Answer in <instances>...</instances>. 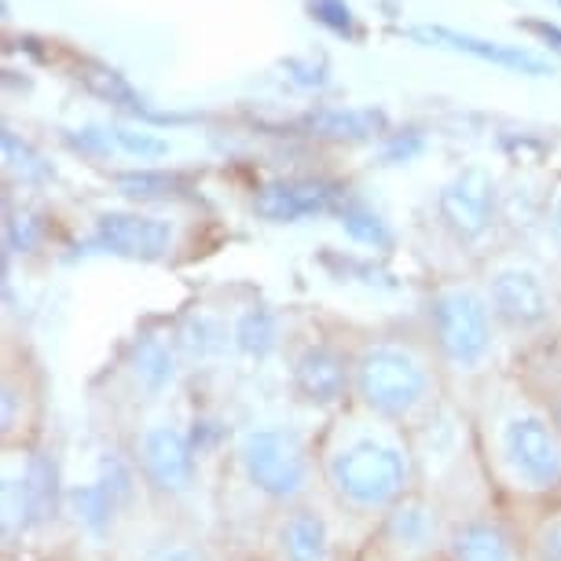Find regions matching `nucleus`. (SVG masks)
I'll use <instances>...</instances> for the list:
<instances>
[{"label": "nucleus", "mask_w": 561, "mask_h": 561, "mask_svg": "<svg viewBox=\"0 0 561 561\" xmlns=\"http://www.w3.org/2000/svg\"><path fill=\"white\" fill-rule=\"evenodd\" d=\"M459 404L473 419L484 470L503 511L517 514L561 500V426L547 400L514 367L500 370Z\"/></svg>", "instance_id": "obj_1"}, {"label": "nucleus", "mask_w": 561, "mask_h": 561, "mask_svg": "<svg viewBox=\"0 0 561 561\" xmlns=\"http://www.w3.org/2000/svg\"><path fill=\"white\" fill-rule=\"evenodd\" d=\"M316 462L327 503L364 536L378 517L422 489L411 430L359 404H345L316 430Z\"/></svg>", "instance_id": "obj_2"}, {"label": "nucleus", "mask_w": 561, "mask_h": 561, "mask_svg": "<svg viewBox=\"0 0 561 561\" xmlns=\"http://www.w3.org/2000/svg\"><path fill=\"white\" fill-rule=\"evenodd\" d=\"M353 404L419 430L451 397L426 327H386L348 342Z\"/></svg>", "instance_id": "obj_3"}, {"label": "nucleus", "mask_w": 561, "mask_h": 561, "mask_svg": "<svg viewBox=\"0 0 561 561\" xmlns=\"http://www.w3.org/2000/svg\"><path fill=\"white\" fill-rule=\"evenodd\" d=\"M422 327L455 400H466L517 359L478 272H455L433 283L422 309Z\"/></svg>", "instance_id": "obj_4"}, {"label": "nucleus", "mask_w": 561, "mask_h": 561, "mask_svg": "<svg viewBox=\"0 0 561 561\" xmlns=\"http://www.w3.org/2000/svg\"><path fill=\"white\" fill-rule=\"evenodd\" d=\"M411 440H415L422 492H430L451 517L495 506L473 419L459 400H444L419 430H411Z\"/></svg>", "instance_id": "obj_5"}, {"label": "nucleus", "mask_w": 561, "mask_h": 561, "mask_svg": "<svg viewBox=\"0 0 561 561\" xmlns=\"http://www.w3.org/2000/svg\"><path fill=\"white\" fill-rule=\"evenodd\" d=\"M478 279L500 316L514 353H525L558 334L561 287L539 253L525 247H500L478 268Z\"/></svg>", "instance_id": "obj_6"}, {"label": "nucleus", "mask_w": 561, "mask_h": 561, "mask_svg": "<svg viewBox=\"0 0 561 561\" xmlns=\"http://www.w3.org/2000/svg\"><path fill=\"white\" fill-rule=\"evenodd\" d=\"M231 478L247 484V492L264 503L268 517L316 500L323 495L316 433L298 426H250L231 444Z\"/></svg>", "instance_id": "obj_7"}, {"label": "nucleus", "mask_w": 561, "mask_h": 561, "mask_svg": "<svg viewBox=\"0 0 561 561\" xmlns=\"http://www.w3.org/2000/svg\"><path fill=\"white\" fill-rule=\"evenodd\" d=\"M503 195L495 176L484 165H466L459 169L448 184L437 192L433 203V220L444 236L451 239L455 250L470 253L473 268L503 247Z\"/></svg>", "instance_id": "obj_8"}, {"label": "nucleus", "mask_w": 561, "mask_h": 561, "mask_svg": "<svg viewBox=\"0 0 561 561\" xmlns=\"http://www.w3.org/2000/svg\"><path fill=\"white\" fill-rule=\"evenodd\" d=\"M4 451V550L12 558L19 543L48 533L67 514V495L48 455L30 444H8Z\"/></svg>", "instance_id": "obj_9"}, {"label": "nucleus", "mask_w": 561, "mask_h": 561, "mask_svg": "<svg viewBox=\"0 0 561 561\" xmlns=\"http://www.w3.org/2000/svg\"><path fill=\"white\" fill-rule=\"evenodd\" d=\"M451 514L430 492H411L378 517L348 561H440L448 558Z\"/></svg>", "instance_id": "obj_10"}, {"label": "nucleus", "mask_w": 561, "mask_h": 561, "mask_svg": "<svg viewBox=\"0 0 561 561\" xmlns=\"http://www.w3.org/2000/svg\"><path fill=\"white\" fill-rule=\"evenodd\" d=\"M133 466L140 473L147 495L165 506L180 503L198 484V448L192 433L176 419H147L133 437Z\"/></svg>", "instance_id": "obj_11"}, {"label": "nucleus", "mask_w": 561, "mask_h": 561, "mask_svg": "<svg viewBox=\"0 0 561 561\" xmlns=\"http://www.w3.org/2000/svg\"><path fill=\"white\" fill-rule=\"evenodd\" d=\"M337 525H345L342 514L327 503V495H316L287 511H275L257 550L272 561H348L353 550H345Z\"/></svg>", "instance_id": "obj_12"}, {"label": "nucleus", "mask_w": 561, "mask_h": 561, "mask_svg": "<svg viewBox=\"0 0 561 561\" xmlns=\"http://www.w3.org/2000/svg\"><path fill=\"white\" fill-rule=\"evenodd\" d=\"M107 554L111 561H225L214 543H206L192 525H184L165 506L151 517H125Z\"/></svg>", "instance_id": "obj_13"}, {"label": "nucleus", "mask_w": 561, "mask_h": 561, "mask_svg": "<svg viewBox=\"0 0 561 561\" xmlns=\"http://www.w3.org/2000/svg\"><path fill=\"white\" fill-rule=\"evenodd\" d=\"M290 386L301 404L323 411V415H334V411H342L345 404H353V359H348V342L312 337V342L294 348Z\"/></svg>", "instance_id": "obj_14"}, {"label": "nucleus", "mask_w": 561, "mask_h": 561, "mask_svg": "<svg viewBox=\"0 0 561 561\" xmlns=\"http://www.w3.org/2000/svg\"><path fill=\"white\" fill-rule=\"evenodd\" d=\"M448 561H525L514 514L495 503L484 511L451 517Z\"/></svg>", "instance_id": "obj_15"}, {"label": "nucleus", "mask_w": 561, "mask_h": 561, "mask_svg": "<svg viewBox=\"0 0 561 561\" xmlns=\"http://www.w3.org/2000/svg\"><path fill=\"white\" fill-rule=\"evenodd\" d=\"M100 236L114 253H129V257H162L169 250V225L154 217H103Z\"/></svg>", "instance_id": "obj_16"}, {"label": "nucleus", "mask_w": 561, "mask_h": 561, "mask_svg": "<svg viewBox=\"0 0 561 561\" xmlns=\"http://www.w3.org/2000/svg\"><path fill=\"white\" fill-rule=\"evenodd\" d=\"M514 370L547 400V408L554 411V419L561 426V334L517 353Z\"/></svg>", "instance_id": "obj_17"}, {"label": "nucleus", "mask_w": 561, "mask_h": 561, "mask_svg": "<svg viewBox=\"0 0 561 561\" xmlns=\"http://www.w3.org/2000/svg\"><path fill=\"white\" fill-rule=\"evenodd\" d=\"M525 561H561V500L514 514Z\"/></svg>", "instance_id": "obj_18"}, {"label": "nucleus", "mask_w": 561, "mask_h": 561, "mask_svg": "<svg viewBox=\"0 0 561 561\" xmlns=\"http://www.w3.org/2000/svg\"><path fill=\"white\" fill-rule=\"evenodd\" d=\"M419 37H430V41H448L451 48L459 51H470L484 62H495V67H506V70H522V73H550V67L543 59H536L533 51H522V48H506V45H495V41H478L470 34H451V30H419Z\"/></svg>", "instance_id": "obj_19"}, {"label": "nucleus", "mask_w": 561, "mask_h": 561, "mask_svg": "<svg viewBox=\"0 0 561 561\" xmlns=\"http://www.w3.org/2000/svg\"><path fill=\"white\" fill-rule=\"evenodd\" d=\"M133 378L147 397H162L176 378V348L165 337H140L133 353Z\"/></svg>", "instance_id": "obj_20"}, {"label": "nucleus", "mask_w": 561, "mask_h": 561, "mask_svg": "<svg viewBox=\"0 0 561 561\" xmlns=\"http://www.w3.org/2000/svg\"><path fill=\"white\" fill-rule=\"evenodd\" d=\"M231 342H236L239 353L247 356H268L275 345H279V327H275V316L264 309H250L247 316H239L231 323Z\"/></svg>", "instance_id": "obj_21"}, {"label": "nucleus", "mask_w": 561, "mask_h": 561, "mask_svg": "<svg viewBox=\"0 0 561 561\" xmlns=\"http://www.w3.org/2000/svg\"><path fill=\"white\" fill-rule=\"evenodd\" d=\"M536 225H539V236L547 242V250L561 261V173L550 176L547 187L539 192Z\"/></svg>", "instance_id": "obj_22"}, {"label": "nucleus", "mask_w": 561, "mask_h": 561, "mask_svg": "<svg viewBox=\"0 0 561 561\" xmlns=\"http://www.w3.org/2000/svg\"><path fill=\"white\" fill-rule=\"evenodd\" d=\"M236 561H272V558H264L261 550H250V554H242V558H236Z\"/></svg>", "instance_id": "obj_23"}, {"label": "nucleus", "mask_w": 561, "mask_h": 561, "mask_svg": "<svg viewBox=\"0 0 561 561\" xmlns=\"http://www.w3.org/2000/svg\"><path fill=\"white\" fill-rule=\"evenodd\" d=\"M440 561H448V558H440Z\"/></svg>", "instance_id": "obj_24"}]
</instances>
